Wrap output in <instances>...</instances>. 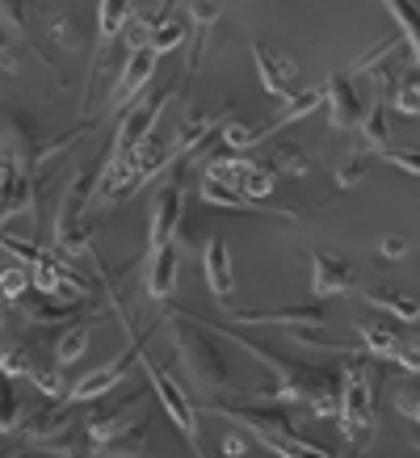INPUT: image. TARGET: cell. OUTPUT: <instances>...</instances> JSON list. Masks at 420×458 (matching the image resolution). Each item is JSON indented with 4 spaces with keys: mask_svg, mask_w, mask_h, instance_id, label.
Instances as JSON below:
<instances>
[{
    "mask_svg": "<svg viewBox=\"0 0 420 458\" xmlns=\"http://www.w3.org/2000/svg\"><path fill=\"white\" fill-rule=\"evenodd\" d=\"M160 319H164L168 336H172V353L181 361L189 387L197 391V400L214 403V400H223V395H236L231 370H227L223 353L214 345V333H210L206 319L185 316V311H177V307H168V303L160 311Z\"/></svg>",
    "mask_w": 420,
    "mask_h": 458,
    "instance_id": "2",
    "label": "cell"
},
{
    "mask_svg": "<svg viewBox=\"0 0 420 458\" xmlns=\"http://www.w3.org/2000/svg\"><path fill=\"white\" fill-rule=\"evenodd\" d=\"M349 291H357V265L349 257L311 249V294L315 299H340Z\"/></svg>",
    "mask_w": 420,
    "mask_h": 458,
    "instance_id": "15",
    "label": "cell"
},
{
    "mask_svg": "<svg viewBox=\"0 0 420 458\" xmlns=\"http://www.w3.org/2000/svg\"><path fill=\"white\" fill-rule=\"evenodd\" d=\"M210 417H223V420H236L239 429L252 433V442H261L269 454H281V458H294V454H315L323 458L328 454V445L320 442H307L294 417L281 408V403H256V408H244V403H227V400H214V403H202Z\"/></svg>",
    "mask_w": 420,
    "mask_h": 458,
    "instance_id": "4",
    "label": "cell"
},
{
    "mask_svg": "<svg viewBox=\"0 0 420 458\" xmlns=\"http://www.w3.org/2000/svg\"><path fill=\"white\" fill-rule=\"evenodd\" d=\"M155 64H160V51L152 47H139V51H126L122 64H118V76H113V89L105 98V114L101 118H122L130 110V101L139 98L143 89H152Z\"/></svg>",
    "mask_w": 420,
    "mask_h": 458,
    "instance_id": "10",
    "label": "cell"
},
{
    "mask_svg": "<svg viewBox=\"0 0 420 458\" xmlns=\"http://www.w3.org/2000/svg\"><path fill=\"white\" fill-rule=\"evenodd\" d=\"M4 76H17V42L4 38Z\"/></svg>",
    "mask_w": 420,
    "mask_h": 458,
    "instance_id": "46",
    "label": "cell"
},
{
    "mask_svg": "<svg viewBox=\"0 0 420 458\" xmlns=\"http://www.w3.org/2000/svg\"><path fill=\"white\" fill-rule=\"evenodd\" d=\"M374 81H378V93L370 98V106H365V118H362V126H357V140H362L370 152H382V148H391V118H387L391 98H387V76H382V68L374 72Z\"/></svg>",
    "mask_w": 420,
    "mask_h": 458,
    "instance_id": "22",
    "label": "cell"
},
{
    "mask_svg": "<svg viewBox=\"0 0 420 458\" xmlns=\"http://www.w3.org/2000/svg\"><path fill=\"white\" fill-rule=\"evenodd\" d=\"M185 76H172L164 84H152V89H143L139 98L130 101V110L118 118V131H113V143L110 152H122V156H135L139 152V143L147 135H155V123H160V114L168 110V101L181 93Z\"/></svg>",
    "mask_w": 420,
    "mask_h": 458,
    "instance_id": "7",
    "label": "cell"
},
{
    "mask_svg": "<svg viewBox=\"0 0 420 458\" xmlns=\"http://www.w3.org/2000/svg\"><path fill=\"white\" fill-rule=\"evenodd\" d=\"M181 215H185V165H177L152 198V219H147V249H143V257H152V252H160L164 244L177 240Z\"/></svg>",
    "mask_w": 420,
    "mask_h": 458,
    "instance_id": "9",
    "label": "cell"
},
{
    "mask_svg": "<svg viewBox=\"0 0 420 458\" xmlns=\"http://www.w3.org/2000/svg\"><path fill=\"white\" fill-rule=\"evenodd\" d=\"M177 269H181V249H177V240L164 244L160 252H152V257H143V291H147V299L172 303V294H177Z\"/></svg>",
    "mask_w": 420,
    "mask_h": 458,
    "instance_id": "20",
    "label": "cell"
},
{
    "mask_svg": "<svg viewBox=\"0 0 420 458\" xmlns=\"http://www.w3.org/2000/svg\"><path fill=\"white\" fill-rule=\"evenodd\" d=\"M42 26L51 30V38H55L63 51H80V47H84V42H80L84 38L80 21H76L71 13H63V9H59V13H55V9H51V13H42Z\"/></svg>",
    "mask_w": 420,
    "mask_h": 458,
    "instance_id": "38",
    "label": "cell"
},
{
    "mask_svg": "<svg viewBox=\"0 0 420 458\" xmlns=\"http://www.w3.org/2000/svg\"><path fill=\"white\" fill-rule=\"evenodd\" d=\"M391 408L420 429V378H407V383H399V387L391 391Z\"/></svg>",
    "mask_w": 420,
    "mask_h": 458,
    "instance_id": "39",
    "label": "cell"
},
{
    "mask_svg": "<svg viewBox=\"0 0 420 458\" xmlns=\"http://www.w3.org/2000/svg\"><path fill=\"white\" fill-rule=\"evenodd\" d=\"M210 333L227 336L231 345H239L248 358H256L269 375H273V387L256 391V400L261 403H303L307 417H315V420L332 417L336 420V412H340V370H328V366H320V361L281 358V353L261 349L256 341L239 336L236 328H223V324H210Z\"/></svg>",
    "mask_w": 420,
    "mask_h": 458,
    "instance_id": "1",
    "label": "cell"
},
{
    "mask_svg": "<svg viewBox=\"0 0 420 458\" xmlns=\"http://www.w3.org/2000/svg\"><path fill=\"white\" fill-rule=\"evenodd\" d=\"M378 160L395 165L399 173H407V177H420V148H412V143H391V148L378 152Z\"/></svg>",
    "mask_w": 420,
    "mask_h": 458,
    "instance_id": "40",
    "label": "cell"
},
{
    "mask_svg": "<svg viewBox=\"0 0 420 458\" xmlns=\"http://www.w3.org/2000/svg\"><path fill=\"white\" fill-rule=\"evenodd\" d=\"M88 454L97 458H143L147 454V425H130L126 433H118V437H110V442H93V450Z\"/></svg>",
    "mask_w": 420,
    "mask_h": 458,
    "instance_id": "31",
    "label": "cell"
},
{
    "mask_svg": "<svg viewBox=\"0 0 420 458\" xmlns=\"http://www.w3.org/2000/svg\"><path fill=\"white\" fill-rule=\"evenodd\" d=\"M189 42V21H177V17H155L152 26V51H160V55H168V51H177V47H185Z\"/></svg>",
    "mask_w": 420,
    "mask_h": 458,
    "instance_id": "37",
    "label": "cell"
},
{
    "mask_svg": "<svg viewBox=\"0 0 420 458\" xmlns=\"http://www.w3.org/2000/svg\"><path fill=\"white\" fill-rule=\"evenodd\" d=\"M139 366H143V375H147V387H152V395L160 400V408L168 412V420L181 429V437L189 442V450L194 454H202V445H197V408H194V395L177 383V378L168 375L164 366L147 353V341L139 336Z\"/></svg>",
    "mask_w": 420,
    "mask_h": 458,
    "instance_id": "8",
    "label": "cell"
},
{
    "mask_svg": "<svg viewBox=\"0 0 420 458\" xmlns=\"http://www.w3.org/2000/svg\"><path fill=\"white\" fill-rule=\"evenodd\" d=\"M130 17H135V4H130V0H97V55H93V68H88V81H84V106H88L97 68L105 64V51L118 42V34L126 30Z\"/></svg>",
    "mask_w": 420,
    "mask_h": 458,
    "instance_id": "18",
    "label": "cell"
},
{
    "mask_svg": "<svg viewBox=\"0 0 420 458\" xmlns=\"http://www.w3.org/2000/svg\"><path fill=\"white\" fill-rule=\"evenodd\" d=\"M202 274H206V286L214 294V303L227 311L231 294H236V278H231V252H227V240L214 232V236L202 244Z\"/></svg>",
    "mask_w": 420,
    "mask_h": 458,
    "instance_id": "21",
    "label": "cell"
},
{
    "mask_svg": "<svg viewBox=\"0 0 420 458\" xmlns=\"http://www.w3.org/2000/svg\"><path fill=\"white\" fill-rule=\"evenodd\" d=\"M374 156H378V152H370V148H365L362 140H353L349 152H345L340 160H336V185H340V190H353V185L362 181L365 165H370Z\"/></svg>",
    "mask_w": 420,
    "mask_h": 458,
    "instance_id": "35",
    "label": "cell"
},
{
    "mask_svg": "<svg viewBox=\"0 0 420 458\" xmlns=\"http://www.w3.org/2000/svg\"><path fill=\"white\" fill-rule=\"evenodd\" d=\"M219 135H223V143L231 148V152H248V148H256V126L239 123V118H227V123L219 126Z\"/></svg>",
    "mask_w": 420,
    "mask_h": 458,
    "instance_id": "41",
    "label": "cell"
},
{
    "mask_svg": "<svg viewBox=\"0 0 420 458\" xmlns=\"http://www.w3.org/2000/svg\"><path fill=\"white\" fill-rule=\"evenodd\" d=\"M21 403H17V395L13 391H4V417H0V433H4V437H13L17 429H21Z\"/></svg>",
    "mask_w": 420,
    "mask_h": 458,
    "instance_id": "43",
    "label": "cell"
},
{
    "mask_svg": "<svg viewBox=\"0 0 420 458\" xmlns=\"http://www.w3.org/2000/svg\"><path fill=\"white\" fill-rule=\"evenodd\" d=\"M26 4L29 0H4V4H0V13H4V34H9L13 42H21L26 55H34L42 68H51V59L42 55L38 47H34V38H29V9Z\"/></svg>",
    "mask_w": 420,
    "mask_h": 458,
    "instance_id": "29",
    "label": "cell"
},
{
    "mask_svg": "<svg viewBox=\"0 0 420 458\" xmlns=\"http://www.w3.org/2000/svg\"><path fill=\"white\" fill-rule=\"evenodd\" d=\"M219 114L214 110H202V106H185V114H181V123H177V131L168 135L172 140V156H177V165H181L185 156L194 152L202 140H210L214 131H219Z\"/></svg>",
    "mask_w": 420,
    "mask_h": 458,
    "instance_id": "23",
    "label": "cell"
},
{
    "mask_svg": "<svg viewBox=\"0 0 420 458\" xmlns=\"http://www.w3.org/2000/svg\"><path fill=\"white\" fill-rule=\"evenodd\" d=\"M273 185H278V168L269 165V160H261V165H256V160H248L244 177H239V190H244L252 202H265V198L273 194ZM261 210H265V215H273L269 207H261Z\"/></svg>",
    "mask_w": 420,
    "mask_h": 458,
    "instance_id": "33",
    "label": "cell"
},
{
    "mask_svg": "<svg viewBox=\"0 0 420 458\" xmlns=\"http://www.w3.org/2000/svg\"><path fill=\"white\" fill-rule=\"evenodd\" d=\"M252 64H256V81H261V89H265L269 98L278 101H290L294 98V76H298V64H294L290 55H281V51H273L269 42H252Z\"/></svg>",
    "mask_w": 420,
    "mask_h": 458,
    "instance_id": "16",
    "label": "cell"
},
{
    "mask_svg": "<svg viewBox=\"0 0 420 458\" xmlns=\"http://www.w3.org/2000/svg\"><path fill=\"white\" fill-rule=\"evenodd\" d=\"M395 366H399L404 375H420V336H404V341H399Z\"/></svg>",
    "mask_w": 420,
    "mask_h": 458,
    "instance_id": "42",
    "label": "cell"
},
{
    "mask_svg": "<svg viewBox=\"0 0 420 458\" xmlns=\"http://www.w3.org/2000/svg\"><path fill=\"white\" fill-rule=\"evenodd\" d=\"M93 341V319H76L68 328H59L55 341H51V353H55L59 366H71V361L84 358V349Z\"/></svg>",
    "mask_w": 420,
    "mask_h": 458,
    "instance_id": "28",
    "label": "cell"
},
{
    "mask_svg": "<svg viewBox=\"0 0 420 458\" xmlns=\"http://www.w3.org/2000/svg\"><path fill=\"white\" fill-rule=\"evenodd\" d=\"M219 13H223V0H185V21H189V42H185L189 55H185V68H181L185 81L202 64V51H206V38L214 30V21H219Z\"/></svg>",
    "mask_w": 420,
    "mask_h": 458,
    "instance_id": "19",
    "label": "cell"
},
{
    "mask_svg": "<svg viewBox=\"0 0 420 458\" xmlns=\"http://www.w3.org/2000/svg\"><path fill=\"white\" fill-rule=\"evenodd\" d=\"M323 101H328V89H303V93H294L290 101H286V110L281 114H273V118H269L265 126H256V143L261 140H269V135H278V131H286V126L290 123H298V118H307V114H315L323 106Z\"/></svg>",
    "mask_w": 420,
    "mask_h": 458,
    "instance_id": "25",
    "label": "cell"
},
{
    "mask_svg": "<svg viewBox=\"0 0 420 458\" xmlns=\"http://www.w3.org/2000/svg\"><path fill=\"white\" fill-rule=\"evenodd\" d=\"M269 165L278 168L281 177L298 181V177H307V173H311V156L303 152L294 140H278V143H273V152H269Z\"/></svg>",
    "mask_w": 420,
    "mask_h": 458,
    "instance_id": "34",
    "label": "cell"
},
{
    "mask_svg": "<svg viewBox=\"0 0 420 458\" xmlns=\"http://www.w3.org/2000/svg\"><path fill=\"white\" fill-rule=\"evenodd\" d=\"M126 341H130V345H126L122 353H113L110 361H101V366H93L88 375L76 378V383L68 387V395H63V400H71V403H88V400H101L105 391L118 387V383H122V378L130 375V366H139V336L126 333Z\"/></svg>",
    "mask_w": 420,
    "mask_h": 458,
    "instance_id": "11",
    "label": "cell"
},
{
    "mask_svg": "<svg viewBox=\"0 0 420 458\" xmlns=\"http://www.w3.org/2000/svg\"><path fill=\"white\" fill-rule=\"evenodd\" d=\"M382 76H387V98H391L395 110L407 114V118H420V72L407 68L399 76H391V72L382 68Z\"/></svg>",
    "mask_w": 420,
    "mask_h": 458,
    "instance_id": "30",
    "label": "cell"
},
{
    "mask_svg": "<svg viewBox=\"0 0 420 458\" xmlns=\"http://www.w3.org/2000/svg\"><path fill=\"white\" fill-rule=\"evenodd\" d=\"M378 252H382L387 261H399V257L407 252V240L404 236H382V240H378Z\"/></svg>",
    "mask_w": 420,
    "mask_h": 458,
    "instance_id": "45",
    "label": "cell"
},
{
    "mask_svg": "<svg viewBox=\"0 0 420 458\" xmlns=\"http://www.w3.org/2000/svg\"><path fill=\"white\" fill-rule=\"evenodd\" d=\"M323 299L315 303H298V307H227L223 316L231 328H252V324H269V328H303V324H328V307H320Z\"/></svg>",
    "mask_w": 420,
    "mask_h": 458,
    "instance_id": "12",
    "label": "cell"
},
{
    "mask_svg": "<svg viewBox=\"0 0 420 458\" xmlns=\"http://www.w3.org/2000/svg\"><path fill=\"white\" fill-rule=\"evenodd\" d=\"M71 408H76L71 400H51L46 408H34V412L21 420L17 437H21V442H29L34 450H38V445H46V442H59V437H68L71 425H76Z\"/></svg>",
    "mask_w": 420,
    "mask_h": 458,
    "instance_id": "17",
    "label": "cell"
},
{
    "mask_svg": "<svg viewBox=\"0 0 420 458\" xmlns=\"http://www.w3.org/2000/svg\"><path fill=\"white\" fill-rule=\"evenodd\" d=\"M197 198H202L206 207H223V210H261L244 190H239V185L219 181V177H206V173H197Z\"/></svg>",
    "mask_w": 420,
    "mask_h": 458,
    "instance_id": "27",
    "label": "cell"
},
{
    "mask_svg": "<svg viewBox=\"0 0 420 458\" xmlns=\"http://www.w3.org/2000/svg\"><path fill=\"white\" fill-rule=\"evenodd\" d=\"M357 72L353 68H340L328 76V126L332 131H357L365 118V106H362V89L353 81Z\"/></svg>",
    "mask_w": 420,
    "mask_h": 458,
    "instance_id": "14",
    "label": "cell"
},
{
    "mask_svg": "<svg viewBox=\"0 0 420 458\" xmlns=\"http://www.w3.org/2000/svg\"><path fill=\"white\" fill-rule=\"evenodd\" d=\"M340 437L349 454H365L374 445L378 433V361L374 353L365 358V349L345 353L340 366V412H336Z\"/></svg>",
    "mask_w": 420,
    "mask_h": 458,
    "instance_id": "3",
    "label": "cell"
},
{
    "mask_svg": "<svg viewBox=\"0 0 420 458\" xmlns=\"http://www.w3.org/2000/svg\"><path fill=\"white\" fill-rule=\"evenodd\" d=\"M362 299H365V307H374V311H382V316L404 319V324H416L420 319V299L416 294H407V291H399V286H391V282L365 286Z\"/></svg>",
    "mask_w": 420,
    "mask_h": 458,
    "instance_id": "24",
    "label": "cell"
},
{
    "mask_svg": "<svg viewBox=\"0 0 420 458\" xmlns=\"http://www.w3.org/2000/svg\"><path fill=\"white\" fill-rule=\"evenodd\" d=\"M143 412H147V391H130L126 400L93 408V412L84 417V437H88V450H93V442H110V437L126 433L130 425H139Z\"/></svg>",
    "mask_w": 420,
    "mask_h": 458,
    "instance_id": "13",
    "label": "cell"
},
{
    "mask_svg": "<svg viewBox=\"0 0 420 458\" xmlns=\"http://www.w3.org/2000/svg\"><path fill=\"white\" fill-rule=\"evenodd\" d=\"M353 333L362 336V349L365 353H374V358H391L395 361V349H399V341H404V333L395 328V324H387V319H353Z\"/></svg>",
    "mask_w": 420,
    "mask_h": 458,
    "instance_id": "26",
    "label": "cell"
},
{
    "mask_svg": "<svg viewBox=\"0 0 420 458\" xmlns=\"http://www.w3.org/2000/svg\"><path fill=\"white\" fill-rule=\"evenodd\" d=\"M97 181H101V165H93V160H84L76 173H71L68 190H63V198H59V210H55V252H63V257H88L93 252V227L84 223V215H88V207L97 202Z\"/></svg>",
    "mask_w": 420,
    "mask_h": 458,
    "instance_id": "5",
    "label": "cell"
},
{
    "mask_svg": "<svg viewBox=\"0 0 420 458\" xmlns=\"http://www.w3.org/2000/svg\"><path fill=\"white\" fill-rule=\"evenodd\" d=\"M0 370H4V378H29V383H34L46 400H63V395H68L63 375H59L63 366L55 361L51 345L42 349V345H34V341H26V336H13V328H9V324H4Z\"/></svg>",
    "mask_w": 420,
    "mask_h": 458,
    "instance_id": "6",
    "label": "cell"
},
{
    "mask_svg": "<svg viewBox=\"0 0 420 458\" xmlns=\"http://www.w3.org/2000/svg\"><path fill=\"white\" fill-rule=\"evenodd\" d=\"M29 291H34V274H29V265L4 257V274H0V294H4V303L9 307L21 303Z\"/></svg>",
    "mask_w": 420,
    "mask_h": 458,
    "instance_id": "36",
    "label": "cell"
},
{
    "mask_svg": "<svg viewBox=\"0 0 420 458\" xmlns=\"http://www.w3.org/2000/svg\"><path fill=\"white\" fill-rule=\"evenodd\" d=\"M219 450H223V454H231V458H244V454L252 450V445H248V437H244V433L227 429V433H223V442H219Z\"/></svg>",
    "mask_w": 420,
    "mask_h": 458,
    "instance_id": "44",
    "label": "cell"
},
{
    "mask_svg": "<svg viewBox=\"0 0 420 458\" xmlns=\"http://www.w3.org/2000/svg\"><path fill=\"white\" fill-rule=\"evenodd\" d=\"M387 4V13L395 17V30H399V38L407 42V51H412V64L420 68V4L416 0H382Z\"/></svg>",
    "mask_w": 420,
    "mask_h": 458,
    "instance_id": "32",
    "label": "cell"
}]
</instances>
